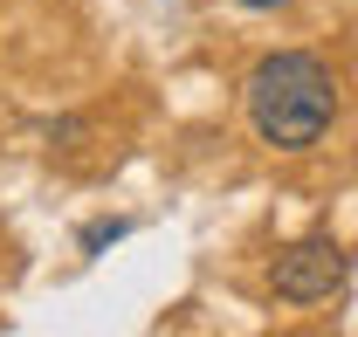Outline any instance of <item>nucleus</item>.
<instances>
[{"instance_id": "obj_1", "label": "nucleus", "mask_w": 358, "mask_h": 337, "mask_svg": "<svg viewBox=\"0 0 358 337\" xmlns=\"http://www.w3.org/2000/svg\"><path fill=\"white\" fill-rule=\"evenodd\" d=\"M338 117V83L303 48H275L248 69V124L275 152H310Z\"/></svg>"}, {"instance_id": "obj_4", "label": "nucleus", "mask_w": 358, "mask_h": 337, "mask_svg": "<svg viewBox=\"0 0 358 337\" xmlns=\"http://www.w3.org/2000/svg\"><path fill=\"white\" fill-rule=\"evenodd\" d=\"M248 7H282V0H248Z\"/></svg>"}, {"instance_id": "obj_2", "label": "nucleus", "mask_w": 358, "mask_h": 337, "mask_svg": "<svg viewBox=\"0 0 358 337\" xmlns=\"http://www.w3.org/2000/svg\"><path fill=\"white\" fill-rule=\"evenodd\" d=\"M338 282H345V248L331 234H303L268 261V289L282 303H324Z\"/></svg>"}, {"instance_id": "obj_3", "label": "nucleus", "mask_w": 358, "mask_h": 337, "mask_svg": "<svg viewBox=\"0 0 358 337\" xmlns=\"http://www.w3.org/2000/svg\"><path fill=\"white\" fill-rule=\"evenodd\" d=\"M110 241H124V220H96V227H83V248H110Z\"/></svg>"}]
</instances>
